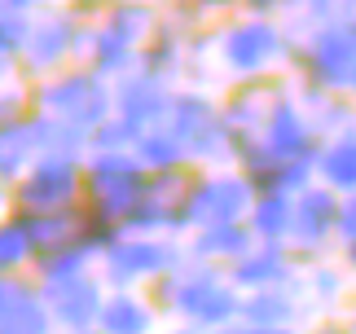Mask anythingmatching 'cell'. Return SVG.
<instances>
[{
    "instance_id": "obj_17",
    "label": "cell",
    "mask_w": 356,
    "mask_h": 334,
    "mask_svg": "<svg viewBox=\"0 0 356 334\" xmlns=\"http://www.w3.org/2000/svg\"><path fill=\"white\" fill-rule=\"evenodd\" d=\"M343 242V264H348V273H356V233H348V238H339Z\"/></svg>"
},
{
    "instance_id": "obj_8",
    "label": "cell",
    "mask_w": 356,
    "mask_h": 334,
    "mask_svg": "<svg viewBox=\"0 0 356 334\" xmlns=\"http://www.w3.org/2000/svg\"><path fill=\"white\" fill-rule=\"evenodd\" d=\"M168 102H172V88H168L163 75H154V71L132 75L128 71L119 84V93H115V115L128 123L132 132H145V128H154V123H163Z\"/></svg>"
},
{
    "instance_id": "obj_15",
    "label": "cell",
    "mask_w": 356,
    "mask_h": 334,
    "mask_svg": "<svg viewBox=\"0 0 356 334\" xmlns=\"http://www.w3.org/2000/svg\"><path fill=\"white\" fill-rule=\"evenodd\" d=\"M97 330L102 334H149L154 330V308H149L145 299L128 295V290H119V295H111L102 303Z\"/></svg>"
},
{
    "instance_id": "obj_1",
    "label": "cell",
    "mask_w": 356,
    "mask_h": 334,
    "mask_svg": "<svg viewBox=\"0 0 356 334\" xmlns=\"http://www.w3.org/2000/svg\"><path fill=\"white\" fill-rule=\"evenodd\" d=\"M159 299H163L168 312L185 317V321L202 334L238 321V308H242V290L207 260H198L194 269H181V264L168 269L163 282H159Z\"/></svg>"
},
{
    "instance_id": "obj_7",
    "label": "cell",
    "mask_w": 356,
    "mask_h": 334,
    "mask_svg": "<svg viewBox=\"0 0 356 334\" xmlns=\"http://www.w3.org/2000/svg\"><path fill=\"white\" fill-rule=\"evenodd\" d=\"M334 220H339V193L325 185H308L295 193L291 207V233H286V246L295 250H321L334 238Z\"/></svg>"
},
{
    "instance_id": "obj_12",
    "label": "cell",
    "mask_w": 356,
    "mask_h": 334,
    "mask_svg": "<svg viewBox=\"0 0 356 334\" xmlns=\"http://www.w3.org/2000/svg\"><path fill=\"white\" fill-rule=\"evenodd\" d=\"M291 207H295V193L259 189L242 225L251 229L255 242H286V233H291Z\"/></svg>"
},
{
    "instance_id": "obj_18",
    "label": "cell",
    "mask_w": 356,
    "mask_h": 334,
    "mask_svg": "<svg viewBox=\"0 0 356 334\" xmlns=\"http://www.w3.org/2000/svg\"><path fill=\"white\" fill-rule=\"evenodd\" d=\"M312 334H352V330H343V326H317Z\"/></svg>"
},
{
    "instance_id": "obj_16",
    "label": "cell",
    "mask_w": 356,
    "mask_h": 334,
    "mask_svg": "<svg viewBox=\"0 0 356 334\" xmlns=\"http://www.w3.org/2000/svg\"><path fill=\"white\" fill-rule=\"evenodd\" d=\"M343 286H348L343 269H312L304 277V295L317 299V303H334L339 295H343Z\"/></svg>"
},
{
    "instance_id": "obj_14",
    "label": "cell",
    "mask_w": 356,
    "mask_h": 334,
    "mask_svg": "<svg viewBox=\"0 0 356 334\" xmlns=\"http://www.w3.org/2000/svg\"><path fill=\"white\" fill-rule=\"evenodd\" d=\"M255 238H251V229L242 225H211V229H194V242H189V250H194L198 260H207V264H234L242 250H251Z\"/></svg>"
},
{
    "instance_id": "obj_6",
    "label": "cell",
    "mask_w": 356,
    "mask_h": 334,
    "mask_svg": "<svg viewBox=\"0 0 356 334\" xmlns=\"http://www.w3.org/2000/svg\"><path fill=\"white\" fill-rule=\"evenodd\" d=\"M312 141H317V128H312V119L299 110L295 97H277L273 110H268V119L259 123V132H255V145L264 150L273 163H291V159L317 154Z\"/></svg>"
},
{
    "instance_id": "obj_21",
    "label": "cell",
    "mask_w": 356,
    "mask_h": 334,
    "mask_svg": "<svg viewBox=\"0 0 356 334\" xmlns=\"http://www.w3.org/2000/svg\"><path fill=\"white\" fill-rule=\"evenodd\" d=\"M352 93H356V88H352Z\"/></svg>"
},
{
    "instance_id": "obj_11",
    "label": "cell",
    "mask_w": 356,
    "mask_h": 334,
    "mask_svg": "<svg viewBox=\"0 0 356 334\" xmlns=\"http://www.w3.org/2000/svg\"><path fill=\"white\" fill-rule=\"evenodd\" d=\"M299 286L295 277L282 286H268V290H251L242 295V308H238V321L242 326H295L299 321Z\"/></svg>"
},
{
    "instance_id": "obj_10",
    "label": "cell",
    "mask_w": 356,
    "mask_h": 334,
    "mask_svg": "<svg viewBox=\"0 0 356 334\" xmlns=\"http://www.w3.org/2000/svg\"><path fill=\"white\" fill-rule=\"evenodd\" d=\"M291 255H286V242H255L251 250H242V255L229 264V282L238 290H268V286H282L291 282Z\"/></svg>"
},
{
    "instance_id": "obj_4",
    "label": "cell",
    "mask_w": 356,
    "mask_h": 334,
    "mask_svg": "<svg viewBox=\"0 0 356 334\" xmlns=\"http://www.w3.org/2000/svg\"><path fill=\"white\" fill-rule=\"evenodd\" d=\"M181 250L163 238H145V233H128V238H115L106 246V277L123 290L132 282H149V277H163L168 269H176Z\"/></svg>"
},
{
    "instance_id": "obj_13",
    "label": "cell",
    "mask_w": 356,
    "mask_h": 334,
    "mask_svg": "<svg viewBox=\"0 0 356 334\" xmlns=\"http://www.w3.org/2000/svg\"><path fill=\"white\" fill-rule=\"evenodd\" d=\"M317 176L325 189H334L339 198L343 193H356V128L334 132L325 150L317 154Z\"/></svg>"
},
{
    "instance_id": "obj_20",
    "label": "cell",
    "mask_w": 356,
    "mask_h": 334,
    "mask_svg": "<svg viewBox=\"0 0 356 334\" xmlns=\"http://www.w3.org/2000/svg\"><path fill=\"white\" fill-rule=\"evenodd\" d=\"M352 334H356V312H352Z\"/></svg>"
},
{
    "instance_id": "obj_9",
    "label": "cell",
    "mask_w": 356,
    "mask_h": 334,
    "mask_svg": "<svg viewBox=\"0 0 356 334\" xmlns=\"http://www.w3.org/2000/svg\"><path fill=\"white\" fill-rule=\"evenodd\" d=\"M102 282L88 273H75V277H62V282H49V308L62 326L71 330H88L97 326V312H102Z\"/></svg>"
},
{
    "instance_id": "obj_19",
    "label": "cell",
    "mask_w": 356,
    "mask_h": 334,
    "mask_svg": "<svg viewBox=\"0 0 356 334\" xmlns=\"http://www.w3.org/2000/svg\"><path fill=\"white\" fill-rule=\"evenodd\" d=\"M172 334H202V330H194V326H185V330H172Z\"/></svg>"
},
{
    "instance_id": "obj_2",
    "label": "cell",
    "mask_w": 356,
    "mask_h": 334,
    "mask_svg": "<svg viewBox=\"0 0 356 334\" xmlns=\"http://www.w3.org/2000/svg\"><path fill=\"white\" fill-rule=\"evenodd\" d=\"M255 202V185L242 172H211L198 176L181 198L185 229H211V225H238Z\"/></svg>"
},
{
    "instance_id": "obj_3",
    "label": "cell",
    "mask_w": 356,
    "mask_h": 334,
    "mask_svg": "<svg viewBox=\"0 0 356 334\" xmlns=\"http://www.w3.org/2000/svg\"><path fill=\"white\" fill-rule=\"evenodd\" d=\"M282 53H286L282 26L268 22V18L234 22L220 35V62H225V71H234V75H264L268 66L282 62Z\"/></svg>"
},
{
    "instance_id": "obj_5",
    "label": "cell",
    "mask_w": 356,
    "mask_h": 334,
    "mask_svg": "<svg viewBox=\"0 0 356 334\" xmlns=\"http://www.w3.org/2000/svg\"><path fill=\"white\" fill-rule=\"evenodd\" d=\"M308 71L330 93L356 88V22L317 26V35L308 40Z\"/></svg>"
}]
</instances>
